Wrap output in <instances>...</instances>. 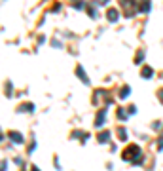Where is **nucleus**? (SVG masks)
<instances>
[{
  "mask_svg": "<svg viewBox=\"0 0 163 171\" xmlns=\"http://www.w3.org/2000/svg\"><path fill=\"white\" fill-rule=\"evenodd\" d=\"M142 76H152V68L144 67V68H142Z\"/></svg>",
  "mask_w": 163,
  "mask_h": 171,
  "instance_id": "6",
  "label": "nucleus"
},
{
  "mask_svg": "<svg viewBox=\"0 0 163 171\" xmlns=\"http://www.w3.org/2000/svg\"><path fill=\"white\" fill-rule=\"evenodd\" d=\"M76 72H78V76H80V80H82L83 84H89V80H87V74L82 71V67H78V71H76Z\"/></svg>",
  "mask_w": 163,
  "mask_h": 171,
  "instance_id": "1",
  "label": "nucleus"
},
{
  "mask_svg": "<svg viewBox=\"0 0 163 171\" xmlns=\"http://www.w3.org/2000/svg\"><path fill=\"white\" fill-rule=\"evenodd\" d=\"M10 137L13 139V142H23V135H21V133H15V131H11V133H10Z\"/></svg>",
  "mask_w": 163,
  "mask_h": 171,
  "instance_id": "2",
  "label": "nucleus"
},
{
  "mask_svg": "<svg viewBox=\"0 0 163 171\" xmlns=\"http://www.w3.org/2000/svg\"><path fill=\"white\" fill-rule=\"evenodd\" d=\"M131 152H138V146H133V148H131ZM133 156H135V154H129V150H127L123 158H125V160H129V158H133Z\"/></svg>",
  "mask_w": 163,
  "mask_h": 171,
  "instance_id": "4",
  "label": "nucleus"
},
{
  "mask_svg": "<svg viewBox=\"0 0 163 171\" xmlns=\"http://www.w3.org/2000/svg\"><path fill=\"white\" fill-rule=\"evenodd\" d=\"M102 120H104V110H102V112H101V116L97 118V124H95V125H97V128H101V125H102Z\"/></svg>",
  "mask_w": 163,
  "mask_h": 171,
  "instance_id": "5",
  "label": "nucleus"
},
{
  "mask_svg": "<svg viewBox=\"0 0 163 171\" xmlns=\"http://www.w3.org/2000/svg\"><path fill=\"white\" fill-rule=\"evenodd\" d=\"M99 141H101V142H106V141H108V133H102V135L99 137Z\"/></svg>",
  "mask_w": 163,
  "mask_h": 171,
  "instance_id": "8",
  "label": "nucleus"
},
{
  "mask_svg": "<svg viewBox=\"0 0 163 171\" xmlns=\"http://www.w3.org/2000/svg\"><path fill=\"white\" fill-rule=\"evenodd\" d=\"M108 19H110V21H118V11L116 10H110L108 11Z\"/></svg>",
  "mask_w": 163,
  "mask_h": 171,
  "instance_id": "3",
  "label": "nucleus"
},
{
  "mask_svg": "<svg viewBox=\"0 0 163 171\" xmlns=\"http://www.w3.org/2000/svg\"><path fill=\"white\" fill-rule=\"evenodd\" d=\"M127 93H131V89H129V88H123L121 93H120V97H127Z\"/></svg>",
  "mask_w": 163,
  "mask_h": 171,
  "instance_id": "7",
  "label": "nucleus"
}]
</instances>
